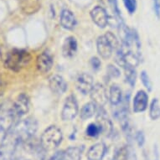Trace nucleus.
<instances>
[{"label":"nucleus","mask_w":160,"mask_h":160,"mask_svg":"<svg viewBox=\"0 0 160 160\" xmlns=\"http://www.w3.org/2000/svg\"><path fill=\"white\" fill-rule=\"evenodd\" d=\"M141 81H142L143 86L148 89V91L151 92L152 91V82L150 81L149 76L145 71H142V73H141Z\"/></svg>","instance_id":"bb28decb"},{"label":"nucleus","mask_w":160,"mask_h":160,"mask_svg":"<svg viewBox=\"0 0 160 160\" xmlns=\"http://www.w3.org/2000/svg\"><path fill=\"white\" fill-rule=\"evenodd\" d=\"M61 26L64 29L71 30L76 25V18L74 13L69 9H63L61 11V18H60Z\"/></svg>","instance_id":"2eb2a0df"},{"label":"nucleus","mask_w":160,"mask_h":160,"mask_svg":"<svg viewBox=\"0 0 160 160\" xmlns=\"http://www.w3.org/2000/svg\"><path fill=\"white\" fill-rule=\"evenodd\" d=\"M82 148L79 147H70L64 151L63 160H81Z\"/></svg>","instance_id":"6ab92c4d"},{"label":"nucleus","mask_w":160,"mask_h":160,"mask_svg":"<svg viewBox=\"0 0 160 160\" xmlns=\"http://www.w3.org/2000/svg\"><path fill=\"white\" fill-rule=\"evenodd\" d=\"M100 126L102 129V133H104L106 135L109 136L112 132V124L110 119L107 115V113L102 108H101L98 113L97 114V122H96Z\"/></svg>","instance_id":"9d476101"},{"label":"nucleus","mask_w":160,"mask_h":160,"mask_svg":"<svg viewBox=\"0 0 160 160\" xmlns=\"http://www.w3.org/2000/svg\"><path fill=\"white\" fill-rule=\"evenodd\" d=\"M12 111L15 118H21L29 110V98L25 93H21L17 97L12 107Z\"/></svg>","instance_id":"39448f33"},{"label":"nucleus","mask_w":160,"mask_h":160,"mask_svg":"<svg viewBox=\"0 0 160 160\" xmlns=\"http://www.w3.org/2000/svg\"><path fill=\"white\" fill-rule=\"evenodd\" d=\"M6 87H7V85L4 82H3L2 79H0V97L3 96L4 92H5Z\"/></svg>","instance_id":"72a5a7b5"},{"label":"nucleus","mask_w":160,"mask_h":160,"mask_svg":"<svg viewBox=\"0 0 160 160\" xmlns=\"http://www.w3.org/2000/svg\"><path fill=\"white\" fill-rule=\"evenodd\" d=\"M124 6L130 14H132L136 12L137 0H122Z\"/></svg>","instance_id":"a878e982"},{"label":"nucleus","mask_w":160,"mask_h":160,"mask_svg":"<svg viewBox=\"0 0 160 160\" xmlns=\"http://www.w3.org/2000/svg\"><path fill=\"white\" fill-rule=\"evenodd\" d=\"M148 96L146 92L140 90L137 92L133 99V111L134 112H142L148 108Z\"/></svg>","instance_id":"ddd939ff"},{"label":"nucleus","mask_w":160,"mask_h":160,"mask_svg":"<svg viewBox=\"0 0 160 160\" xmlns=\"http://www.w3.org/2000/svg\"><path fill=\"white\" fill-rule=\"evenodd\" d=\"M97 105L94 102H88L82 107L81 113H80V117L82 120H87L88 118L93 117L97 113Z\"/></svg>","instance_id":"aec40b11"},{"label":"nucleus","mask_w":160,"mask_h":160,"mask_svg":"<svg viewBox=\"0 0 160 160\" xmlns=\"http://www.w3.org/2000/svg\"><path fill=\"white\" fill-rule=\"evenodd\" d=\"M63 151H58L49 160H63Z\"/></svg>","instance_id":"473e14b6"},{"label":"nucleus","mask_w":160,"mask_h":160,"mask_svg":"<svg viewBox=\"0 0 160 160\" xmlns=\"http://www.w3.org/2000/svg\"><path fill=\"white\" fill-rule=\"evenodd\" d=\"M101 133H102V129L97 122L89 124L86 129V134L90 138H97Z\"/></svg>","instance_id":"b1692460"},{"label":"nucleus","mask_w":160,"mask_h":160,"mask_svg":"<svg viewBox=\"0 0 160 160\" xmlns=\"http://www.w3.org/2000/svg\"><path fill=\"white\" fill-rule=\"evenodd\" d=\"M2 153H3V152H2V149H1V148H0V158L2 156Z\"/></svg>","instance_id":"c9c22d12"},{"label":"nucleus","mask_w":160,"mask_h":160,"mask_svg":"<svg viewBox=\"0 0 160 160\" xmlns=\"http://www.w3.org/2000/svg\"><path fill=\"white\" fill-rule=\"evenodd\" d=\"M76 87L84 95L89 94L94 87L93 77L87 73L80 74L76 79Z\"/></svg>","instance_id":"0eeeda50"},{"label":"nucleus","mask_w":160,"mask_h":160,"mask_svg":"<svg viewBox=\"0 0 160 160\" xmlns=\"http://www.w3.org/2000/svg\"><path fill=\"white\" fill-rule=\"evenodd\" d=\"M41 7L40 0H22V11L26 14H32L36 13Z\"/></svg>","instance_id":"f3484780"},{"label":"nucleus","mask_w":160,"mask_h":160,"mask_svg":"<svg viewBox=\"0 0 160 160\" xmlns=\"http://www.w3.org/2000/svg\"><path fill=\"white\" fill-rule=\"evenodd\" d=\"M129 149L128 146H122L114 153L112 160H128Z\"/></svg>","instance_id":"393cba45"},{"label":"nucleus","mask_w":160,"mask_h":160,"mask_svg":"<svg viewBox=\"0 0 160 160\" xmlns=\"http://www.w3.org/2000/svg\"><path fill=\"white\" fill-rule=\"evenodd\" d=\"M149 116L152 120H158L160 118V106L158 100L153 98L150 105Z\"/></svg>","instance_id":"4be33fe9"},{"label":"nucleus","mask_w":160,"mask_h":160,"mask_svg":"<svg viewBox=\"0 0 160 160\" xmlns=\"http://www.w3.org/2000/svg\"><path fill=\"white\" fill-rule=\"evenodd\" d=\"M123 69L125 71V77H126L127 82L132 87H134L137 79V72L135 71V68L127 66Z\"/></svg>","instance_id":"5701e85b"},{"label":"nucleus","mask_w":160,"mask_h":160,"mask_svg":"<svg viewBox=\"0 0 160 160\" xmlns=\"http://www.w3.org/2000/svg\"><path fill=\"white\" fill-rule=\"evenodd\" d=\"M91 17L92 21L97 26L104 29L109 23V15L105 8L102 6H97L91 11Z\"/></svg>","instance_id":"6e6552de"},{"label":"nucleus","mask_w":160,"mask_h":160,"mask_svg":"<svg viewBox=\"0 0 160 160\" xmlns=\"http://www.w3.org/2000/svg\"><path fill=\"white\" fill-rule=\"evenodd\" d=\"M156 160H158V158H157V159H156Z\"/></svg>","instance_id":"4c0bfd02"},{"label":"nucleus","mask_w":160,"mask_h":160,"mask_svg":"<svg viewBox=\"0 0 160 160\" xmlns=\"http://www.w3.org/2000/svg\"><path fill=\"white\" fill-rule=\"evenodd\" d=\"M31 55L24 50L13 49L6 55L4 65L13 71H19L31 61Z\"/></svg>","instance_id":"f257e3e1"},{"label":"nucleus","mask_w":160,"mask_h":160,"mask_svg":"<svg viewBox=\"0 0 160 160\" xmlns=\"http://www.w3.org/2000/svg\"><path fill=\"white\" fill-rule=\"evenodd\" d=\"M102 3H103V5L108 6L111 8L112 13L114 15V18L118 21V23H122L121 14H120V11L118 7V1L117 0H100Z\"/></svg>","instance_id":"412c9836"},{"label":"nucleus","mask_w":160,"mask_h":160,"mask_svg":"<svg viewBox=\"0 0 160 160\" xmlns=\"http://www.w3.org/2000/svg\"><path fill=\"white\" fill-rule=\"evenodd\" d=\"M106 36V38L108 39V40L109 41L112 46L113 47V49H116V48L118 46V40L117 39V37L115 36V34H113L112 32H108L104 34Z\"/></svg>","instance_id":"c85d7f7f"},{"label":"nucleus","mask_w":160,"mask_h":160,"mask_svg":"<svg viewBox=\"0 0 160 160\" xmlns=\"http://www.w3.org/2000/svg\"><path fill=\"white\" fill-rule=\"evenodd\" d=\"M90 94H91V98L93 101V102L101 108H102L108 102V96L107 90L103 85L100 83L94 85Z\"/></svg>","instance_id":"423d86ee"},{"label":"nucleus","mask_w":160,"mask_h":160,"mask_svg":"<svg viewBox=\"0 0 160 160\" xmlns=\"http://www.w3.org/2000/svg\"><path fill=\"white\" fill-rule=\"evenodd\" d=\"M109 101L112 105L118 106L122 101V93L120 87L117 85H112L109 92Z\"/></svg>","instance_id":"a211bd4d"},{"label":"nucleus","mask_w":160,"mask_h":160,"mask_svg":"<svg viewBox=\"0 0 160 160\" xmlns=\"http://www.w3.org/2000/svg\"><path fill=\"white\" fill-rule=\"evenodd\" d=\"M135 139H136V142L139 147H142L143 146L145 142V137L142 132H138L136 135H135Z\"/></svg>","instance_id":"c756f323"},{"label":"nucleus","mask_w":160,"mask_h":160,"mask_svg":"<svg viewBox=\"0 0 160 160\" xmlns=\"http://www.w3.org/2000/svg\"><path fill=\"white\" fill-rule=\"evenodd\" d=\"M153 9L156 15L158 18H160V0H153Z\"/></svg>","instance_id":"2f4dec72"},{"label":"nucleus","mask_w":160,"mask_h":160,"mask_svg":"<svg viewBox=\"0 0 160 160\" xmlns=\"http://www.w3.org/2000/svg\"><path fill=\"white\" fill-rule=\"evenodd\" d=\"M77 51V41L75 37H67L63 44L62 47V53L63 55L66 58L73 57Z\"/></svg>","instance_id":"dca6fc26"},{"label":"nucleus","mask_w":160,"mask_h":160,"mask_svg":"<svg viewBox=\"0 0 160 160\" xmlns=\"http://www.w3.org/2000/svg\"><path fill=\"white\" fill-rule=\"evenodd\" d=\"M54 64L52 54L49 50H45L37 57L36 67L41 73H46L51 70Z\"/></svg>","instance_id":"1a4fd4ad"},{"label":"nucleus","mask_w":160,"mask_h":160,"mask_svg":"<svg viewBox=\"0 0 160 160\" xmlns=\"http://www.w3.org/2000/svg\"><path fill=\"white\" fill-rule=\"evenodd\" d=\"M78 104L76 97L73 95H70L66 97L61 112V118L64 121H71L78 114Z\"/></svg>","instance_id":"20e7f679"},{"label":"nucleus","mask_w":160,"mask_h":160,"mask_svg":"<svg viewBox=\"0 0 160 160\" xmlns=\"http://www.w3.org/2000/svg\"><path fill=\"white\" fill-rule=\"evenodd\" d=\"M90 63H91V66H92V68L94 70V71H97V70H99L101 68V61H100L99 59L97 57H92L91 59V61H90Z\"/></svg>","instance_id":"7c9ffc66"},{"label":"nucleus","mask_w":160,"mask_h":160,"mask_svg":"<svg viewBox=\"0 0 160 160\" xmlns=\"http://www.w3.org/2000/svg\"><path fill=\"white\" fill-rule=\"evenodd\" d=\"M0 110H1V105H0Z\"/></svg>","instance_id":"e433bc0d"},{"label":"nucleus","mask_w":160,"mask_h":160,"mask_svg":"<svg viewBox=\"0 0 160 160\" xmlns=\"http://www.w3.org/2000/svg\"><path fill=\"white\" fill-rule=\"evenodd\" d=\"M3 160H16V158L12 155V156H9V157H7L5 158H3Z\"/></svg>","instance_id":"f704fd0d"},{"label":"nucleus","mask_w":160,"mask_h":160,"mask_svg":"<svg viewBox=\"0 0 160 160\" xmlns=\"http://www.w3.org/2000/svg\"><path fill=\"white\" fill-rule=\"evenodd\" d=\"M49 86L53 92L58 95H62L66 92L68 88V85L64 80L62 76L59 75H54L50 78Z\"/></svg>","instance_id":"9b49d317"},{"label":"nucleus","mask_w":160,"mask_h":160,"mask_svg":"<svg viewBox=\"0 0 160 160\" xmlns=\"http://www.w3.org/2000/svg\"><path fill=\"white\" fill-rule=\"evenodd\" d=\"M63 136L57 127L50 126L45 129L40 138V145L45 150H52L61 144Z\"/></svg>","instance_id":"f03ea898"},{"label":"nucleus","mask_w":160,"mask_h":160,"mask_svg":"<svg viewBox=\"0 0 160 160\" xmlns=\"http://www.w3.org/2000/svg\"><path fill=\"white\" fill-rule=\"evenodd\" d=\"M107 74L108 76L111 78H116L120 76V71L118 70L116 66H112V65H109L107 68Z\"/></svg>","instance_id":"cd10ccee"},{"label":"nucleus","mask_w":160,"mask_h":160,"mask_svg":"<svg viewBox=\"0 0 160 160\" xmlns=\"http://www.w3.org/2000/svg\"><path fill=\"white\" fill-rule=\"evenodd\" d=\"M15 116L11 108L0 110V148L8 133L15 125Z\"/></svg>","instance_id":"7ed1b4c3"},{"label":"nucleus","mask_w":160,"mask_h":160,"mask_svg":"<svg viewBox=\"0 0 160 160\" xmlns=\"http://www.w3.org/2000/svg\"><path fill=\"white\" fill-rule=\"evenodd\" d=\"M97 52L103 59H108L112 54L113 47L112 46L105 35L98 37L97 40Z\"/></svg>","instance_id":"f8f14e48"},{"label":"nucleus","mask_w":160,"mask_h":160,"mask_svg":"<svg viewBox=\"0 0 160 160\" xmlns=\"http://www.w3.org/2000/svg\"><path fill=\"white\" fill-rule=\"evenodd\" d=\"M108 148L105 143L97 142L92 145L87 152V158L88 160H102L104 156L107 153Z\"/></svg>","instance_id":"4468645a"}]
</instances>
